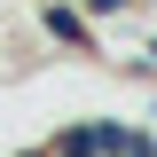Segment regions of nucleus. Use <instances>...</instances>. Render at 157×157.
<instances>
[{"label": "nucleus", "mask_w": 157, "mask_h": 157, "mask_svg": "<svg viewBox=\"0 0 157 157\" xmlns=\"http://www.w3.org/2000/svg\"><path fill=\"white\" fill-rule=\"evenodd\" d=\"M118 8H126V0H86V16H118Z\"/></svg>", "instance_id": "f03ea898"}, {"label": "nucleus", "mask_w": 157, "mask_h": 157, "mask_svg": "<svg viewBox=\"0 0 157 157\" xmlns=\"http://www.w3.org/2000/svg\"><path fill=\"white\" fill-rule=\"evenodd\" d=\"M47 39H63V47H86V16H78V8H47Z\"/></svg>", "instance_id": "f257e3e1"}]
</instances>
